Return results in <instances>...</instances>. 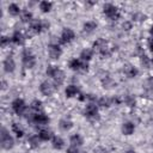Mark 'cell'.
Wrapping results in <instances>:
<instances>
[{
    "label": "cell",
    "instance_id": "6da1fadb",
    "mask_svg": "<svg viewBox=\"0 0 153 153\" xmlns=\"http://www.w3.org/2000/svg\"><path fill=\"white\" fill-rule=\"evenodd\" d=\"M47 75L50 76L53 80H54V84L56 86H60L62 85V82L65 81V72L62 69H60L59 67L56 66H53V65H49L47 67V71H45Z\"/></svg>",
    "mask_w": 153,
    "mask_h": 153
},
{
    "label": "cell",
    "instance_id": "7a4b0ae2",
    "mask_svg": "<svg viewBox=\"0 0 153 153\" xmlns=\"http://www.w3.org/2000/svg\"><path fill=\"white\" fill-rule=\"evenodd\" d=\"M22 60H23V65L25 68H32L36 65V57L35 55L31 53L30 49H24L22 53Z\"/></svg>",
    "mask_w": 153,
    "mask_h": 153
},
{
    "label": "cell",
    "instance_id": "3957f363",
    "mask_svg": "<svg viewBox=\"0 0 153 153\" xmlns=\"http://www.w3.org/2000/svg\"><path fill=\"white\" fill-rule=\"evenodd\" d=\"M103 12L111 20H117L120 18V10L112 4H105L103 6Z\"/></svg>",
    "mask_w": 153,
    "mask_h": 153
},
{
    "label": "cell",
    "instance_id": "277c9868",
    "mask_svg": "<svg viewBox=\"0 0 153 153\" xmlns=\"http://www.w3.org/2000/svg\"><path fill=\"white\" fill-rule=\"evenodd\" d=\"M1 139H0V143H1V147L4 149H10L13 147L14 145V140L13 137L8 134V131L5 129V128H1V134H0Z\"/></svg>",
    "mask_w": 153,
    "mask_h": 153
},
{
    "label": "cell",
    "instance_id": "5b68a950",
    "mask_svg": "<svg viewBox=\"0 0 153 153\" xmlns=\"http://www.w3.org/2000/svg\"><path fill=\"white\" fill-rule=\"evenodd\" d=\"M49 27V23L47 22H39V20H32L31 24H30V33L31 35H37L39 32H42L44 29Z\"/></svg>",
    "mask_w": 153,
    "mask_h": 153
},
{
    "label": "cell",
    "instance_id": "8992f818",
    "mask_svg": "<svg viewBox=\"0 0 153 153\" xmlns=\"http://www.w3.org/2000/svg\"><path fill=\"white\" fill-rule=\"evenodd\" d=\"M69 68L72 71H76V72H86L88 69V65H87V62H85L80 59H72L69 61Z\"/></svg>",
    "mask_w": 153,
    "mask_h": 153
},
{
    "label": "cell",
    "instance_id": "52a82bcc",
    "mask_svg": "<svg viewBox=\"0 0 153 153\" xmlns=\"http://www.w3.org/2000/svg\"><path fill=\"white\" fill-rule=\"evenodd\" d=\"M93 48H94V50H97L103 56H109L110 55V51H109V48H108V43L103 38H98L93 43Z\"/></svg>",
    "mask_w": 153,
    "mask_h": 153
},
{
    "label": "cell",
    "instance_id": "ba28073f",
    "mask_svg": "<svg viewBox=\"0 0 153 153\" xmlns=\"http://www.w3.org/2000/svg\"><path fill=\"white\" fill-rule=\"evenodd\" d=\"M84 115H85V117H87L91 121L98 120L99 118V115H98V108H97V105L93 104V103H90L88 105H86V108L84 110Z\"/></svg>",
    "mask_w": 153,
    "mask_h": 153
},
{
    "label": "cell",
    "instance_id": "9c48e42d",
    "mask_svg": "<svg viewBox=\"0 0 153 153\" xmlns=\"http://www.w3.org/2000/svg\"><path fill=\"white\" fill-rule=\"evenodd\" d=\"M55 90H56V85L53 84V82H50V81H48V80L41 82V85H39V91H41V93L44 94V96H47V97L51 96V94L55 92Z\"/></svg>",
    "mask_w": 153,
    "mask_h": 153
},
{
    "label": "cell",
    "instance_id": "30bf717a",
    "mask_svg": "<svg viewBox=\"0 0 153 153\" xmlns=\"http://www.w3.org/2000/svg\"><path fill=\"white\" fill-rule=\"evenodd\" d=\"M12 109H13V111H14L17 115L22 116V115H24L25 111H26V104H25V102H24L22 98H17V99H14V100L12 102Z\"/></svg>",
    "mask_w": 153,
    "mask_h": 153
},
{
    "label": "cell",
    "instance_id": "8fae6325",
    "mask_svg": "<svg viewBox=\"0 0 153 153\" xmlns=\"http://www.w3.org/2000/svg\"><path fill=\"white\" fill-rule=\"evenodd\" d=\"M30 121L33 122L35 124H38V126H45L49 123V117L43 112H36L32 115Z\"/></svg>",
    "mask_w": 153,
    "mask_h": 153
},
{
    "label": "cell",
    "instance_id": "7c38bea8",
    "mask_svg": "<svg viewBox=\"0 0 153 153\" xmlns=\"http://www.w3.org/2000/svg\"><path fill=\"white\" fill-rule=\"evenodd\" d=\"M74 37H75V33H74V31H73L72 29H69V27H65V29L62 30V32H61V37H60V41H61V43L66 44V43H69V42H72V41L74 39Z\"/></svg>",
    "mask_w": 153,
    "mask_h": 153
},
{
    "label": "cell",
    "instance_id": "4fadbf2b",
    "mask_svg": "<svg viewBox=\"0 0 153 153\" xmlns=\"http://www.w3.org/2000/svg\"><path fill=\"white\" fill-rule=\"evenodd\" d=\"M16 69V62L12 55H8L5 60H4V71L6 73H12Z\"/></svg>",
    "mask_w": 153,
    "mask_h": 153
},
{
    "label": "cell",
    "instance_id": "5bb4252c",
    "mask_svg": "<svg viewBox=\"0 0 153 153\" xmlns=\"http://www.w3.org/2000/svg\"><path fill=\"white\" fill-rule=\"evenodd\" d=\"M48 53H49V56L53 59V60H57L61 54H62V50L61 48L57 45V44H49L48 47Z\"/></svg>",
    "mask_w": 153,
    "mask_h": 153
},
{
    "label": "cell",
    "instance_id": "9a60e30c",
    "mask_svg": "<svg viewBox=\"0 0 153 153\" xmlns=\"http://www.w3.org/2000/svg\"><path fill=\"white\" fill-rule=\"evenodd\" d=\"M11 41L14 43V44H17V45H22V44H24V41H25V37H24V35L20 32V31H14L13 32V35H12V37H11Z\"/></svg>",
    "mask_w": 153,
    "mask_h": 153
},
{
    "label": "cell",
    "instance_id": "2e32d148",
    "mask_svg": "<svg viewBox=\"0 0 153 153\" xmlns=\"http://www.w3.org/2000/svg\"><path fill=\"white\" fill-rule=\"evenodd\" d=\"M123 73H124L128 78H135V76L139 74V71H137L134 66H131V65H126L124 68H123Z\"/></svg>",
    "mask_w": 153,
    "mask_h": 153
},
{
    "label": "cell",
    "instance_id": "e0dca14e",
    "mask_svg": "<svg viewBox=\"0 0 153 153\" xmlns=\"http://www.w3.org/2000/svg\"><path fill=\"white\" fill-rule=\"evenodd\" d=\"M121 130H122V133H123L124 135H131V134L134 133V130H135V126H134V123H131V122H124V123L122 124Z\"/></svg>",
    "mask_w": 153,
    "mask_h": 153
},
{
    "label": "cell",
    "instance_id": "ac0fdd59",
    "mask_svg": "<svg viewBox=\"0 0 153 153\" xmlns=\"http://www.w3.org/2000/svg\"><path fill=\"white\" fill-rule=\"evenodd\" d=\"M38 136H39V139H41L42 141H48V140L53 139L55 135H54L53 131L49 130V129H42V130H39Z\"/></svg>",
    "mask_w": 153,
    "mask_h": 153
},
{
    "label": "cell",
    "instance_id": "d6986e66",
    "mask_svg": "<svg viewBox=\"0 0 153 153\" xmlns=\"http://www.w3.org/2000/svg\"><path fill=\"white\" fill-rule=\"evenodd\" d=\"M92 56H93V50H92V49H88V48L84 49V50L80 53V60H82V61H85V62L90 61V60L92 59Z\"/></svg>",
    "mask_w": 153,
    "mask_h": 153
},
{
    "label": "cell",
    "instance_id": "ffe728a7",
    "mask_svg": "<svg viewBox=\"0 0 153 153\" xmlns=\"http://www.w3.org/2000/svg\"><path fill=\"white\" fill-rule=\"evenodd\" d=\"M65 93H66L67 98H72V97H74V96H76L79 93V88L75 85H69V86H67Z\"/></svg>",
    "mask_w": 153,
    "mask_h": 153
},
{
    "label": "cell",
    "instance_id": "44dd1931",
    "mask_svg": "<svg viewBox=\"0 0 153 153\" xmlns=\"http://www.w3.org/2000/svg\"><path fill=\"white\" fill-rule=\"evenodd\" d=\"M51 143H53V147L55 149H62L63 146H65V141L60 136H56V135L51 139Z\"/></svg>",
    "mask_w": 153,
    "mask_h": 153
},
{
    "label": "cell",
    "instance_id": "7402d4cb",
    "mask_svg": "<svg viewBox=\"0 0 153 153\" xmlns=\"http://www.w3.org/2000/svg\"><path fill=\"white\" fill-rule=\"evenodd\" d=\"M8 13L11 16L16 17V16H19L22 13V10H20V7L17 4H10L8 5Z\"/></svg>",
    "mask_w": 153,
    "mask_h": 153
},
{
    "label": "cell",
    "instance_id": "603a6c76",
    "mask_svg": "<svg viewBox=\"0 0 153 153\" xmlns=\"http://www.w3.org/2000/svg\"><path fill=\"white\" fill-rule=\"evenodd\" d=\"M69 141H71V145H72V146H76V147H79V146H81V145L84 143V140H82V137H81L79 134L72 135Z\"/></svg>",
    "mask_w": 153,
    "mask_h": 153
},
{
    "label": "cell",
    "instance_id": "cb8c5ba5",
    "mask_svg": "<svg viewBox=\"0 0 153 153\" xmlns=\"http://www.w3.org/2000/svg\"><path fill=\"white\" fill-rule=\"evenodd\" d=\"M60 128L62 130H69L72 127H73V122L71 120H67V118H62L60 120V123H59Z\"/></svg>",
    "mask_w": 153,
    "mask_h": 153
},
{
    "label": "cell",
    "instance_id": "d4e9b609",
    "mask_svg": "<svg viewBox=\"0 0 153 153\" xmlns=\"http://www.w3.org/2000/svg\"><path fill=\"white\" fill-rule=\"evenodd\" d=\"M96 29H97V24H96L94 22H92V20L86 22V23L84 24V31H85L86 33H91V32H93Z\"/></svg>",
    "mask_w": 153,
    "mask_h": 153
},
{
    "label": "cell",
    "instance_id": "484cf974",
    "mask_svg": "<svg viewBox=\"0 0 153 153\" xmlns=\"http://www.w3.org/2000/svg\"><path fill=\"white\" fill-rule=\"evenodd\" d=\"M20 18H22V22L23 23H31L32 22V13L29 12V11H22L20 13Z\"/></svg>",
    "mask_w": 153,
    "mask_h": 153
},
{
    "label": "cell",
    "instance_id": "4316f807",
    "mask_svg": "<svg viewBox=\"0 0 153 153\" xmlns=\"http://www.w3.org/2000/svg\"><path fill=\"white\" fill-rule=\"evenodd\" d=\"M12 131L18 136V137H22L24 135V129L18 124V123H12Z\"/></svg>",
    "mask_w": 153,
    "mask_h": 153
},
{
    "label": "cell",
    "instance_id": "83f0119b",
    "mask_svg": "<svg viewBox=\"0 0 153 153\" xmlns=\"http://www.w3.org/2000/svg\"><path fill=\"white\" fill-rule=\"evenodd\" d=\"M29 143H30V146L32 147V148H36V147H38L39 146V142H41V139H39V136L38 135H32V136H30L29 137Z\"/></svg>",
    "mask_w": 153,
    "mask_h": 153
},
{
    "label": "cell",
    "instance_id": "f1b7e54d",
    "mask_svg": "<svg viewBox=\"0 0 153 153\" xmlns=\"http://www.w3.org/2000/svg\"><path fill=\"white\" fill-rule=\"evenodd\" d=\"M51 7H53V4H51L50 1H41V2H39V8H41V11L44 12V13L49 12V11L51 10Z\"/></svg>",
    "mask_w": 153,
    "mask_h": 153
},
{
    "label": "cell",
    "instance_id": "f546056e",
    "mask_svg": "<svg viewBox=\"0 0 153 153\" xmlns=\"http://www.w3.org/2000/svg\"><path fill=\"white\" fill-rule=\"evenodd\" d=\"M111 99L110 98H108V97H102V98H99L98 99V105L99 106H102V108H109L110 105H111Z\"/></svg>",
    "mask_w": 153,
    "mask_h": 153
},
{
    "label": "cell",
    "instance_id": "4dcf8cb0",
    "mask_svg": "<svg viewBox=\"0 0 153 153\" xmlns=\"http://www.w3.org/2000/svg\"><path fill=\"white\" fill-rule=\"evenodd\" d=\"M31 109H32L33 111H36V112H42V109H43L42 102L38 100V99L32 100V103H31Z\"/></svg>",
    "mask_w": 153,
    "mask_h": 153
},
{
    "label": "cell",
    "instance_id": "1f68e13d",
    "mask_svg": "<svg viewBox=\"0 0 153 153\" xmlns=\"http://www.w3.org/2000/svg\"><path fill=\"white\" fill-rule=\"evenodd\" d=\"M140 61H141V65H143V67H146V68H148V66H149V60H148V57L146 56V54L145 53H140Z\"/></svg>",
    "mask_w": 153,
    "mask_h": 153
},
{
    "label": "cell",
    "instance_id": "d6a6232c",
    "mask_svg": "<svg viewBox=\"0 0 153 153\" xmlns=\"http://www.w3.org/2000/svg\"><path fill=\"white\" fill-rule=\"evenodd\" d=\"M124 102L127 103L128 106H134V105H135V99H134L131 96H127V97L124 98Z\"/></svg>",
    "mask_w": 153,
    "mask_h": 153
},
{
    "label": "cell",
    "instance_id": "836d02e7",
    "mask_svg": "<svg viewBox=\"0 0 153 153\" xmlns=\"http://www.w3.org/2000/svg\"><path fill=\"white\" fill-rule=\"evenodd\" d=\"M93 153H108V151L102 146H97L96 148H93Z\"/></svg>",
    "mask_w": 153,
    "mask_h": 153
},
{
    "label": "cell",
    "instance_id": "e575fe53",
    "mask_svg": "<svg viewBox=\"0 0 153 153\" xmlns=\"http://www.w3.org/2000/svg\"><path fill=\"white\" fill-rule=\"evenodd\" d=\"M10 41H11V39H10L8 37L2 36V37H1V43H0V44H1V47H2V48H4V47H6V45L10 43Z\"/></svg>",
    "mask_w": 153,
    "mask_h": 153
},
{
    "label": "cell",
    "instance_id": "d590c367",
    "mask_svg": "<svg viewBox=\"0 0 153 153\" xmlns=\"http://www.w3.org/2000/svg\"><path fill=\"white\" fill-rule=\"evenodd\" d=\"M67 153H80V152H79V149H78L76 146H72L71 145V147L67 148Z\"/></svg>",
    "mask_w": 153,
    "mask_h": 153
},
{
    "label": "cell",
    "instance_id": "8d00e7d4",
    "mask_svg": "<svg viewBox=\"0 0 153 153\" xmlns=\"http://www.w3.org/2000/svg\"><path fill=\"white\" fill-rule=\"evenodd\" d=\"M147 45H148L149 50H151V51H153V37L148 38V41H147Z\"/></svg>",
    "mask_w": 153,
    "mask_h": 153
},
{
    "label": "cell",
    "instance_id": "74e56055",
    "mask_svg": "<svg viewBox=\"0 0 153 153\" xmlns=\"http://www.w3.org/2000/svg\"><path fill=\"white\" fill-rule=\"evenodd\" d=\"M123 29L124 30H130V27H131V24L130 23H128V22H126V23H123Z\"/></svg>",
    "mask_w": 153,
    "mask_h": 153
},
{
    "label": "cell",
    "instance_id": "f35d334b",
    "mask_svg": "<svg viewBox=\"0 0 153 153\" xmlns=\"http://www.w3.org/2000/svg\"><path fill=\"white\" fill-rule=\"evenodd\" d=\"M147 85L149 86V88H152V90H153V76H152V78H149V79L147 80Z\"/></svg>",
    "mask_w": 153,
    "mask_h": 153
},
{
    "label": "cell",
    "instance_id": "ab89813d",
    "mask_svg": "<svg viewBox=\"0 0 153 153\" xmlns=\"http://www.w3.org/2000/svg\"><path fill=\"white\" fill-rule=\"evenodd\" d=\"M1 88H2V90H5V88H6V82H5L4 80H2V87H1Z\"/></svg>",
    "mask_w": 153,
    "mask_h": 153
},
{
    "label": "cell",
    "instance_id": "60d3db41",
    "mask_svg": "<svg viewBox=\"0 0 153 153\" xmlns=\"http://www.w3.org/2000/svg\"><path fill=\"white\" fill-rule=\"evenodd\" d=\"M149 33L153 36V25H152V26H151V29H149Z\"/></svg>",
    "mask_w": 153,
    "mask_h": 153
},
{
    "label": "cell",
    "instance_id": "b9f144b4",
    "mask_svg": "<svg viewBox=\"0 0 153 153\" xmlns=\"http://www.w3.org/2000/svg\"><path fill=\"white\" fill-rule=\"evenodd\" d=\"M126 153H136V152H135V151H133V149H129V151H127Z\"/></svg>",
    "mask_w": 153,
    "mask_h": 153
},
{
    "label": "cell",
    "instance_id": "7bdbcfd3",
    "mask_svg": "<svg viewBox=\"0 0 153 153\" xmlns=\"http://www.w3.org/2000/svg\"><path fill=\"white\" fill-rule=\"evenodd\" d=\"M151 62H152V63H153V59H152V61H151Z\"/></svg>",
    "mask_w": 153,
    "mask_h": 153
}]
</instances>
